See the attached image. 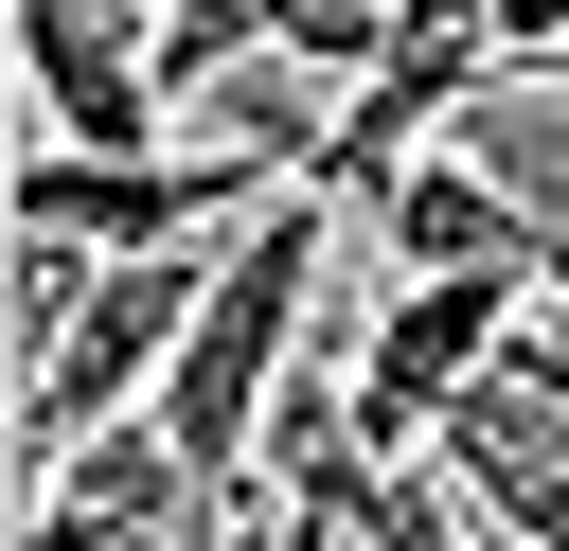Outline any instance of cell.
Returning a JSON list of instances; mask_svg holds the SVG:
<instances>
[{
    "label": "cell",
    "mask_w": 569,
    "mask_h": 551,
    "mask_svg": "<svg viewBox=\"0 0 569 551\" xmlns=\"http://www.w3.org/2000/svg\"><path fill=\"white\" fill-rule=\"evenodd\" d=\"M267 196H302V178H267L249 142H160V160H71V142H18V231H53V249H196V231H249Z\"/></svg>",
    "instance_id": "6da1fadb"
},
{
    "label": "cell",
    "mask_w": 569,
    "mask_h": 551,
    "mask_svg": "<svg viewBox=\"0 0 569 551\" xmlns=\"http://www.w3.org/2000/svg\"><path fill=\"white\" fill-rule=\"evenodd\" d=\"M516 320H533L516 267H409V284L356 320V427H373V462H427L445 409L516 355Z\"/></svg>",
    "instance_id": "7a4b0ae2"
},
{
    "label": "cell",
    "mask_w": 569,
    "mask_h": 551,
    "mask_svg": "<svg viewBox=\"0 0 569 551\" xmlns=\"http://www.w3.org/2000/svg\"><path fill=\"white\" fill-rule=\"evenodd\" d=\"M267 515L249 498H213L196 462H178V427L160 409H124V427H89L71 462H36V498H18V551H249Z\"/></svg>",
    "instance_id": "3957f363"
},
{
    "label": "cell",
    "mask_w": 569,
    "mask_h": 551,
    "mask_svg": "<svg viewBox=\"0 0 569 551\" xmlns=\"http://www.w3.org/2000/svg\"><path fill=\"white\" fill-rule=\"evenodd\" d=\"M356 231H391V267H516V284H551V231H533V213H516L462 142H427V160H409Z\"/></svg>",
    "instance_id": "277c9868"
},
{
    "label": "cell",
    "mask_w": 569,
    "mask_h": 551,
    "mask_svg": "<svg viewBox=\"0 0 569 551\" xmlns=\"http://www.w3.org/2000/svg\"><path fill=\"white\" fill-rule=\"evenodd\" d=\"M445 142H462V160H480V178H498L533 231H569V71H498V89H480Z\"/></svg>",
    "instance_id": "5b68a950"
},
{
    "label": "cell",
    "mask_w": 569,
    "mask_h": 551,
    "mask_svg": "<svg viewBox=\"0 0 569 551\" xmlns=\"http://www.w3.org/2000/svg\"><path fill=\"white\" fill-rule=\"evenodd\" d=\"M498 71H569V0H498Z\"/></svg>",
    "instance_id": "8992f818"
},
{
    "label": "cell",
    "mask_w": 569,
    "mask_h": 551,
    "mask_svg": "<svg viewBox=\"0 0 569 551\" xmlns=\"http://www.w3.org/2000/svg\"><path fill=\"white\" fill-rule=\"evenodd\" d=\"M533 302H551V320H569V231H551V284H533Z\"/></svg>",
    "instance_id": "52a82bcc"
}]
</instances>
